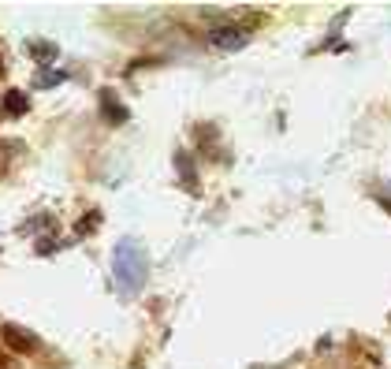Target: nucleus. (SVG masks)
I'll return each mask as SVG.
<instances>
[{"label":"nucleus","mask_w":391,"mask_h":369,"mask_svg":"<svg viewBox=\"0 0 391 369\" xmlns=\"http://www.w3.org/2000/svg\"><path fill=\"white\" fill-rule=\"evenodd\" d=\"M146 276H149V254L146 246L138 243L135 235L119 239L116 250H112V280L123 295H135V291L146 287Z\"/></svg>","instance_id":"obj_1"},{"label":"nucleus","mask_w":391,"mask_h":369,"mask_svg":"<svg viewBox=\"0 0 391 369\" xmlns=\"http://www.w3.org/2000/svg\"><path fill=\"white\" fill-rule=\"evenodd\" d=\"M0 336H4V343H8V351H12V354H38L41 351L38 336L30 329H19V324H4Z\"/></svg>","instance_id":"obj_2"},{"label":"nucleus","mask_w":391,"mask_h":369,"mask_svg":"<svg viewBox=\"0 0 391 369\" xmlns=\"http://www.w3.org/2000/svg\"><path fill=\"white\" fill-rule=\"evenodd\" d=\"M246 41H250V30H243V27H216L209 34V45L216 52H235V49H243Z\"/></svg>","instance_id":"obj_3"},{"label":"nucleus","mask_w":391,"mask_h":369,"mask_svg":"<svg viewBox=\"0 0 391 369\" xmlns=\"http://www.w3.org/2000/svg\"><path fill=\"white\" fill-rule=\"evenodd\" d=\"M101 119H105V123H112V127L127 123V108L119 105V101H116V97L108 93V90L101 93Z\"/></svg>","instance_id":"obj_4"},{"label":"nucleus","mask_w":391,"mask_h":369,"mask_svg":"<svg viewBox=\"0 0 391 369\" xmlns=\"http://www.w3.org/2000/svg\"><path fill=\"white\" fill-rule=\"evenodd\" d=\"M26 108H30V101L23 97V90H8V93H4V112H8V116H23Z\"/></svg>","instance_id":"obj_5"},{"label":"nucleus","mask_w":391,"mask_h":369,"mask_svg":"<svg viewBox=\"0 0 391 369\" xmlns=\"http://www.w3.org/2000/svg\"><path fill=\"white\" fill-rule=\"evenodd\" d=\"M97 227H101V213H86V216H79L75 232H79V235H93Z\"/></svg>","instance_id":"obj_6"},{"label":"nucleus","mask_w":391,"mask_h":369,"mask_svg":"<svg viewBox=\"0 0 391 369\" xmlns=\"http://www.w3.org/2000/svg\"><path fill=\"white\" fill-rule=\"evenodd\" d=\"M56 82H63V71H38L34 75V86H41V90H49Z\"/></svg>","instance_id":"obj_7"},{"label":"nucleus","mask_w":391,"mask_h":369,"mask_svg":"<svg viewBox=\"0 0 391 369\" xmlns=\"http://www.w3.org/2000/svg\"><path fill=\"white\" fill-rule=\"evenodd\" d=\"M34 60H56V45H49V41H34Z\"/></svg>","instance_id":"obj_8"},{"label":"nucleus","mask_w":391,"mask_h":369,"mask_svg":"<svg viewBox=\"0 0 391 369\" xmlns=\"http://www.w3.org/2000/svg\"><path fill=\"white\" fill-rule=\"evenodd\" d=\"M0 369H19V358H15V354H8L4 347H0Z\"/></svg>","instance_id":"obj_9"},{"label":"nucleus","mask_w":391,"mask_h":369,"mask_svg":"<svg viewBox=\"0 0 391 369\" xmlns=\"http://www.w3.org/2000/svg\"><path fill=\"white\" fill-rule=\"evenodd\" d=\"M52 250H56V243H52V239H41V243H38V254H52Z\"/></svg>","instance_id":"obj_10"},{"label":"nucleus","mask_w":391,"mask_h":369,"mask_svg":"<svg viewBox=\"0 0 391 369\" xmlns=\"http://www.w3.org/2000/svg\"><path fill=\"white\" fill-rule=\"evenodd\" d=\"M0 71H4V63H0Z\"/></svg>","instance_id":"obj_11"}]
</instances>
